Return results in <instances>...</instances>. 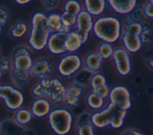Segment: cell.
<instances>
[{
  "instance_id": "cell-1",
  "label": "cell",
  "mask_w": 153,
  "mask_h": 135,
  "mask_svg": "<svg viewBox=\"0 0 153 135\" xmlns=\"http://www.w3.org/2000/svg\"><path fill=\"white\" fill-rule=\"evenodd\" d=\"M66 88L59 78L49 77L39 80L32 88L31 94L35 98H46L53 105L60 106L64 103L66 97Z\"/></svg>"
},
{
  "instance_id": "cell-2",
  "label": "cell",
  "mask_w": 153,
  "mask_h": 135,
  "mask_svg": "<svg viewBox=\"0 0 153 135\" xmlns=\"http://www.w3.org/2000/svg\"><path fill=\"white\" fill-rule=\"evenodd\" d=\"M51 34L47 24V14L41 11L34 13L31 17L27 38L29 46L38 52L44 50Z\"/></svg>"
},
{
  "instance_id": "cell-3",
  "label": "cell",
  "mask_w": 153,
  "mask_h": 135,
  "mask_svg": "<svg viewBox=\"0 0 153 135\" xmlns=\"http://www.w3.org/2000/svg\"><path fill=\"white\" fill-rule=\"evenodd\" d=\"M92 32L102 42L115 43L122 37L121 22L115 16H102L95 19Z\"/></svg>"
},
{
  "instance_id": "cell-4",
  "label": "cell",
  "mask_w": 153,
  "mask_h": 135,
  "mask_svg": "<svg viewBox=\"0 0 153 135\" xmlns=\"http://www.w3.org/2000/svg\"><path fill=\"white\" fill-rule=\"evenodd\" d=\"M47 121L56 135H68L72 128L74 116L68 108L56 107L53 109L47 116Z\"/></svg>"
},
{
  "instance_id": "cell-5",
  "label": "cell",
  "mask_w": 153,
  "mask_h": 135,
  "mask_svg": "<svg viewBox=\"0 0 153 135\" xmlns=\"http://www.w3.org/2000/svg\"><path fill=\"white\" fill-rule=\"evenodd\" d=\"M83 60L76 53H66L57 64L59 74L65 79H72L74 76L82 68Z\"/></svg>"
},
{
  "instance_id": "cell-6",
  "label": "cell",
  "mask_w": 153,
  "mask_h": 135,
  "mask_svg": "<svg viewBox=\"0 0 153 135\" xmlns=\"http://www.w3.org/2000/svg\"><path fill=\"white\" fill-rule=\"evenodd\" d=\"M0 98L7 108L14 112L22 107L25 101L22 91L10 84L1 85Z\"/></svg>"
},
{
  "instance_id": "cell-7",
  "label": "cell",
  "mask_w": 153,
  "mask_h": 135,
  "mask_svg": "<svg viewBox=\"0 0 153 135\" xmlns=\"http://www.w3.org/2000/svg\"><path fill=\"white\" fill-rule=\"evenodd\" d=\"M108 100L109 103L126 110H128L132 104L130 92L127 87L123 85L112 87Z\"/></svg>"
},
{
  "instance_id": "cell-8",
  "label": "cell",
  "mask_w": 153,
  "mask_h": 135,
  "mask_svg": "<svg viewBox=\"0 0 153 135\" xmlns=\"http://www.w3.org/2000/svg\"><path fill=\"white\" fill-rule=\"evenodd\" d=\"M13 68L20 71H30L33 59L28 47L20 46L16 47L12 54Z\"/></svg>"
},
{
  "instance_id": "cell-9",
  "label": "cell",
  "mask_w": 153,
  "mask_h": 135,
  "mask_svg": "<svg viewBox=\"0 0 153 135\" xmlns=\"http://www.w3.org/2000/svg\"><path fill=\"white\" fill-rule=\"evenodd\" d=\"M112 61L117 73L121 76H128L131 71L130 53L123 47L115 49Z\"/></svg>"
},
{
  "instance_id": "cell-10",
  "label": "cell",
  "mask_w": 153,
  "mask_h": 135,
  "mask_svg": "<svg viewBox=\"0 0 153 135\" xmlns=\"http://www.w3.org/2000/svg\"><path fill=\"white\" fill-rule=\"evenodd\" d=\"M53 71L52 62L47 58H39L34 60L30 73L34 76L41 80L50 77Z\"/></svg>"
},
{
  "instance_id": "cell-11",
  "label": "cell",
  "mask_w": 153,
  "mask_h": 135,
  "mask_svg": "<svg viewBox=\"0 0 153 135\" xmlns=\"http://www.w3.org/2000/svg\"><path fill=\"white\" fill-rule=\"evenodd\" d=\"M53 104L46 98H35L32 102L30 110L33 116L38 118L47 117L53 110Z\"/></svg>"
},
{
  "instance_id": "cell-12",
  "label": "cell",
  "mask_w": 153,
  "mask_h": 135,
  "mask_svg": "<svg viewBox=\"0 0 153 135\" xmlns=\"http://www.w3.org/2000/svg\"><path fill=\"white\" fill-rule=\"evenodd\" d=\"M65 35L60 32L51 34L47 45V49L53 55L60 56L66 53L65 47Z\"/></svg>"
},
{
  "instance_id": "cell-13",
  "label": "cell",
  "mask_w": 153,
  "mask_h": 135,
  "mask_svg": "<svg viewBox=\"0 0 153 135\" xmlns=\"http://www.w3.org/2000/svg\"><path fill=\"white\" fill-rule=\"evenodd\" d=\"M111 119L112 113L108 105L100 110L94 112L91 115V125L94 128L99 129H103L110 126Z\"/></svg>"
},
{
  "instance_id": "cell-14",
  "label": "cell",
  "mask_w": 153,
  "mask_h": 135,
  "mask_svg": "<svg viewBox=\"0 0 153 135\" xmlns=\"http://www.w3.org/2000/svg\"><path fill=\"white\" fill-rule=\"evenodd\" d=\"M109 7L119 15H128L137 6L136 0H108Z\"/></svg>"
},
{
  "instance_id": "cell-15",
  "label": "cell",
  "mask_w": 153,
  "mask_h": 135,
  "mask_svg": "<svg viewBox=\"0 0 153 135\" xmlns=\"http://www.w3.org/2000/svg\"><path fill=\"white\" fill-rule=\"evenodd\" d=\"M121 41L123 47L129 53L138 52L143 45L140 35L129 32H126L122 34Z\"/></svg>"
},
{
  "instance_id": "cell-16",
  "label": "cell",
  "mask_w": 153,
  "mask_h": 135,
  "mask_svg": "<svg viewBox=\"0 0 153 135\" xmlns=\"http://www.w3.org/2000/svg\"><path fill=\"white\" fill-rule=\"evenodd\" d=\"M95 19L87 11L83 10L76 16V22L75 30L78 32L93 31Z\"/></svg>"
},
{
  "instance_id": "cell-17",
  "label": "cell",
  "mask_w": 153,
  "mask_h": 135,
  "mask_svg": "<svg viewBox=\"0 0 153 135\" xmlns=\"http://www.w3.org/2000/svg\"><path fill=\"white\" fill-rule=\"evenodd\" d=\"M83 8L93 17H99L105 12L108 5L105 0H85L82 2Z\"/></svg>"
},
{
  "instance_id": "cell-18",
  "label": "cell",
  "mask_w": 153,
  "mask_h": 135,
  "mask_svg": "<svg viewBox=\"0 0 153 135\" xmlns=\"http://www.w3.org/2000/svg\"><path fill=\"white\" fill-rule=\"evenodd\" d=\"M83 46L79 32L74 29L65 36V47L66 53H75Z\"/></svg>"
},
{
  "instance_id": "cell-19",
  "label": "cell",
  "mask_w": 153,
  "mask_h": 135,
  "mask_svg": "<svg viewBox=\"0 0 153 135\" xmlns=\"http://www.w3.org/2000/svg\"><path fill=\"white\" fill-rule=\"evenodd\" d=\"M108 105L112 113V119L110 127L115 130L121 128L124 125V119L127 115V110H124L109 103H108Z\"/></svg>"
},
{
  "instance_id": "cell-20",
  "label": "cell",
  "mask_w": 153,
  "mask_h": 135,
  "mask_svg": "<svg viewBox=\"0 0 153 135\" xmlns=\"http://www.w3.org/2000/svg\"><path fill=\"white\" fill-rule=\"evenodd\" d=\"M25 129V127L17 124L13 119L3 120L0 125L2 135H24Z\"/></svg>"
},
{
  "instance_id": "cell-21",
  "label": "cell",
  "mask_w": 153,
  "mask_h": 135,
  "mask_svg": "<svg viewBox=\"0 0 153 135\" xmlns=\"http://www.w3.org/2000/svg\"><path fill=\"white\" fill-rule=\"evenodd\" d=\"M103 59L97 52L88 53L83 59V66L93 73H97L100 70Z\"/></svg>"
},
{
  "instance_id": "cell-22",
  "label": "cell",
  "mask_w": 153,
  "mask_h": 135,
  "mask_svg": "<svg viewBox=\"0 0 153 135\" xmlns=\"http://www.w3.org/2000/svg\"><path fill=\"white\" fill-rule=\"evenodd\" d=\"M31 74L29 71H20L14 68L11 71V77L14 86L18 89L25 88L30 80Z\"/></svg>"
},
{
  "instance_id": "cell-23",
  "label": "cell",
  "mask_w": 153,
  "mask_h": 135,
  "mask_svg": "<svg viewBox=\"0 0 153 135\" xmlns=\"http://www.w3.org/2000/svg\"><path fill=\"white\" fill-rule=\"evenodd\" d=\"M85 102L87 106L94 112L104 109L109 103L106 101V99L99 97L92 91L88 93L87 95Z\"/></svg>"
},
{
  "instance_id": "cell-24",
  "label": "cell",
  "mask_w": 153,
  "mask_h": 135,
  "mask_svg": "<svg viewBox=\"0 0 153 135\" xmlns=\"http://www.w3.org/2000/svg\"><path fill=\"white\" fill-rule=\"evenodd\" d=\"M33 117V115L30 109L22 107L14 111L13 119L17 124L25 127L30 122Z\"/></svg>"
},
{
  "instance_id": "cell-25",
  "label": "cell",
  "mask_w": 153,
  "mask_h": 135,
  "mask_svg": "<svg viewBox=\"0 0 153 135\" xmlns=\"http://www.w3.org/2000/svg\"><path fill=\"white\" fill-rule=\"evenodd\" d=\"M94 73L87 68L82 67L72 78V82L85 88L89 85L91 77Z\"/></svg>"
},
{
  "instance_id": "cell-26",
  "label": "cell",
  "mask_w": 153,
  "mask_h": 135,
  "mask_svg": "<svg viewBox=\"0 0 153 135\" xmlns=\"http://www.w3.org/2000/svg\"><path fill=\"white\" fill-rule=\"evenodd\" d=\"M47 24L51 33L58 32L63 25L61 14L53 12L47 14Z\"/></svg>"
},
{
  "instance_id": "cell-27",
  "label": "cell",
  "mask_w": 153,
  "mask_h": 135,
  "mask_svg": "<svg viewBox=\"0 0 153 135\" xmlns=\"http://www.w3.org/2000/svg\"><path fill=\"white\" fill-rule=\"evenodd\" d=\"M29 30L28 25L25 22L20 21L10 29V35L14 38H21L28 33Z\"/></svg>"
},
{
  "instance_id": "cell-28",
  "label": "cell",
  "mask_w": 153,
  "mask_h": 135,
  "mask_svg": "<svg viewBox=\"0 0 153 135\" xmlns=\"http://www.w3.org/2000/svg\"><path fill=\"white\" fill-rule=\"evenodd\" d=\"M114 50L115 48L112 44L102 42L98 46L96 52L103 60H108L112 59Z\"/></svg>"
},
{
  "instance_id": "cell-29",
  "label": "cell",
  "mask_w": 153,
  "mask_h": 135,
  "mask_svg": "<svg viewBox=\"0 0 153 135\" xmlns=\"http://www.w3.org/2000/svg\"><path fill=\"white\" fill-rule=\"evenodd\" d=\"M63 9V11L75 16H77L84 10L82 3L76 0H69L66 1L64 4Z\"/></svg>"
},
{
  "instance_id": "cell-30",
  "label": "cell",
  "mask_w": 153,
  "mask_h": 135,
  "mask_svg": "<svg viewBox=\"0 0 153 135\" xmlns=\"http://www.w3.org/2000/svg\"><path fill=\"white\" fill-rule=\"evenodd\" d=\"M106 84L107 83L105 76L103 74L97 72L93 73L92 75L89 83V86L91 89L93 90Z\"/></svg>"
},
{
  "instance_id": "cell-31",
  "label": "cell",
  "mask_w": 153,
  "mask_h": 135,
  "mask_svg": "<svg viewBox=\"0 0 153 135\" xmlns=\"http://www.w3.org/2000/svg\"><path fill=\"white\" fill-rule=\"evenodd\" d=\"M143 7L139 4L133 10V11L128 15V19L133 22L141 23L145 17Z\"/></svg>"
},
{
  "instance_id": "cell-32",
  "label": "cell",
  "mask_w": 153,
  "mask_h": 135,
  "mask_svg": "<svg viewBox=\"0 0 153 135\" xmlns=\"http://www.w3.org/2000/svg\"><path fill=\"white\" fill-rule=\"evenodd\" d=\"M84 87L72 82L67 86L66 95L81 98L84 92Z\"/></svg>"
},
{
  "instance_id": "cell-33",
  "label": "cell",
  "mask_w": 153,
  "mask_h": 135,
  "mask_svg": "<svg viewBox=\"0 0 153 135\" xmlns=\"http://www.w3.org/2000/svg\"><path fill=\"white\" fill-rule=\"evenodd\" d=\"M140 38L143 44H149L153 41V31L149 25L147 24L143 25Z\"/></svg>"
},
{
  "instance_id": "cell-34",
  "label": "cell",
  "mask_w": 153,
  "mask_h": 135,
  "mask_svg": "<svg viewBox=\"0 0 153 135\" xmlns=\"http://www.w3.org/2000/svg\"><path fill=\"white\" fill-rule=\"evenodd\" d=\"M61 18L62 24L63 25L71 27L75 29L76 22V16L69 14L65 11H63L61 13Z\"/></svg>"
},
{
  "instance_id": "cell-35",
  "label": "cell",
  "mask_w": 153,
  "mask_h": 135,
  "mask_svg": "<svg viewBox=\"0 0 153 135\" xmlns=\"http://www.w3.org/2000/svg\"><path fill=\"white\" fill-rule=\"evenodd\" d=\"M91 115L88 112H81L76 118L75 126V128H77L81 125H86V124H91Z\"/></svg>"
},
{
  "instance_id": "cell-36",
  "label": "cell",
  "mask_w": 153,
  "mask_h": 135,
  "mask_svg": "<svg viewBox=\"0 0 153 135\" xmlns=\"http://www.w3.org/2000/svg\"><path fill=\"white\" fill-rule=\"evenodd\" d=\"M13 69V61L8 58L2 57L0 59V73L1 77L3 73L11 72Z\"/></svg>"
},
{
  "instance_id": "cell-37",
  "label": "cell",
  "mask_w": 153,
  "mask_h": 135,
  "mask_svg": "<svg viewBox=\"0 0 153 135\" xmlns=\"http://www.w3.org/2000/svg\"><path fill=\"white\" fill-rule=\"evenodd\" d=\"M75 128L77 135H96L94 127L91 124L81 125Z\"/></svg>"
},
{
  "instance_id": "cell-38",
  "label": "cell",
  "mask_w": 153,
  "mask_h": 135,
  "mask_svg": "<svg viewBox=\"0 0 153 135\" xmlns=\"http://www.w3.org/2000/svg\"><path fill=\"white\" fill-rule=\"evenodd\" d=\"M111 89L109 88V86L106 84L104 85L103 86H101L100 87H98L96 89H94L93 90H91V91L94 93H95L96 95H99V97L104 98V99H108L109 94H110V91H111Z\"/></svg>"
},
{
  "instance_id": "cell-39",
  "label": "cell",
  "mask_w": 153,
  "mask_h": 135,
  "mask_svg": "<svg viewBox=\"0 0 153 135\" xmlns=\"http://www.w3.org/2000/svg\"><path fill=\"white\" fill-rule=\"evenodd\" d=\"M142 28H143V24H142L141 23L131 22L130 23L127 29H126V31L124 32H129L140 35V33L142 31ZM124 32H123V33H124Z\"/></svg>"
},
{
  "instance_id": "cell-40",
  "label": "cell",
  "mask_w": 153,
  "mask_h": 135,
  "mask_svg": "<svg viewBox=\"0 0 153 135\" xmlns=\"http://www.w3.org/2000/svg\"><path fill=\"white\" fill-rule=\"evenodd\" d=\"M79 100H80L79 98L66 95L64 104L66 106L67 108L74 109L79 104Z\"/></svg>"
},
{
  "instance_id": "cell-41",
  "label": "cell",
  "mask_w": 153,
  "mask_h": 135,
  "mask_svg": "<svg viewBox=\"0 0 153 135\" xmlns=\"http://www.w3.org/2000/svg\"><path fill=\"white\" fill-rule=\"evenodd\" d=\"M143 7L145 16L149 18H153V0L146 2Z\"/></svg>"
},
{
  "instance_id": "cell-42",
  "label": "cell",
  "mask_w": 153,
  "mask_h": 135,
  "mask_svg": "<svg viewBox=\"0 0 153 135\" xmlns=\"http://www.w3.org/2000/svg\"><path fill=\"white\" fill-rule=\"evenodd\" d=\"M10 14L8 11L5 8H0V26H4L8 20Z\"/></svg>"
},
{
  "instance_id": "cell-43",
  "label": "cell",
  "mask_w": 153,
  "mask_h": 135,
  "mask_svg": "<svg viewBox=\"0 0 153 135\" xmlns=\"http://www.w3.org/2000/svg\"><path fill=\"white\" fill-rule=\"evenodd\" d=\"M44 4L45 8L48 10L51 11L57 7L59 1L57 0H45L44 1Z\"/></svg>"
},
{
  "instance_id": "cell-44",
  "label": "cell",
  "mask_w": 153,
  "mask_h": 135,
  "mask_svg": "<svg viewBox=\"0 0 153 135\" xmlns=\"http://www.w3.org/2000/svg\"><path fill=\"white\" fill-rule=\"evenodd\" d=\"M145 58L148 65L153 69V50H149L145 53Z\"/></svg>"
},
{
  "instance_id": "cell-45",
  "label": "cell",
  "mask_w": 153,
  "mask_h": 135,
  "mask_svg": "<svg viewBox=\"0 0 153 135\" xmlns=\"http://www.w3.org/2000/svg\"><path fill=\"white\" fill-rule=\"evenodd\" d=\"M120 135H144L141 132L134 130V129H128L124 131Z\"/></svg>"
},
{
  "instance_id": "cell-46",
  "label": "cell",
  "mask_w": 153,
  "mask_h": 135,
  "mask_svg": "<svg viewBox=\"0 0 153 135\" xmlns=\"http://www.w3.org/2000/svg\"><path fill=\"white\" fill-rule=\"evenodd\" d=\"M78 32H79V37L81 38V40L82 41V43L84 45L87 42V41L89 38L90 33L87 32H83V31Z\"/></svg>"
},
{
  "instance_id": "cell-47",
  "label": "cell",
  "mask_w": 153,
  "mask_h": 135,
  "mask_svg": "<svg viewBox=\"0 0 153 135\" xmlns=\"http://www.w3.org/2000/svg\"><path fill=\"white\" fill-rule=\"evenodd\" d=\"M73 30H74L73 28L62 25L60 29L59 30V31L58 32H60V33H61V34H63L65 35H66L67 34L70 33Z\"/></svg>"
},
{
  "instance_id": "cell-48",
  "label": "cell",
  "mask_w": 153,
  "mask_h": 135,
  "mask_svg": "<svg viewBox=\"0 0 153 135\" xmlns=\"http://www.w3.org/2000/svg\"><path fill=\"white\" fill-rule=\"evenodd\" d=\"M24 135H36L35 133L30 128H25L24 131Z\"/></svg>"
},
{
  "instance_id": "cell-49",
  "label": "cell",
  "mask_w": 153,
  "mask_h": 135,
  "mask_svg": "<svg viewBox=\"0 0 153 135\" xmlns=\"http://www.w3.org/2000/svg\"><path fill=\"white\" fill-rule=\"evenodd\" d=\"M31 1L30 0H16L15 1V2L18 4L19 5H26L28 3H29Z\"/></svg>"
}]
</instances>
